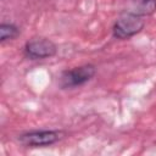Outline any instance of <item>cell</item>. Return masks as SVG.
Wrapping results in <instances>:
<instances>
[{
  "instance_id": "5",
  "label": "cell",
  "mask_w": 156,
  "mask_h": 156,
  "mask_svg": "<svg viewBox=\"0 0 156 156\" xmlns=\"http://www.w3.org/2000/svg\"><path fill=\"white\" fill-rule=\"evenodd\" d=\"M20 34L18 28L12 23H2L0 26V40L6 41L16 38Z\"/></svg>"
},
{
  "instance_id": "2",
  "label": "cell",
  "mask_w": 156,
  "mask_h": 156,
  "mask_svg": "<svg viewBox=\"0 0 156 156\" xmlns=\"http://www.w3.org/2000/svg\"><path fill=\"white\" fill-rule=\"evenodd\" d=\"M95 74V66L93 65H83L79 67H74L72 69L65 71L60 79V85L62 88H73L79 87L88 80H90Z\"/></svg>"
},
{
  "instance_id": "3",
  "label": "cell",
  "mask_w": 156,
  "mask_h": 156,
  "mask_svg": "<svg viewBox=\"0 0 156 156\" xmlns=\"http://www.w3.org/2000/svg\"><path fill=\"white\" fill-rule=\"evenodd\" d=\"M62 133L58 130H34L22 134L18 140L26 146H48L61 139Z\"/></svg>"
},
{
  "instance_id": "4",
  "label": "cell",
  "mask_w": 156,
  "mask_h": 156,
  "mask_svg": "<svg viewBox=\"0 0 156 156\" xmlns=\"http://www.w3.org/2000/svg\"><path fill=\"white\" fill-rule=\"evenodd\" d=\"M56 45L46 38H35L29 40L24 46V52L29 58H45L56 54Z\"/></svg>"
},
{
  "instance_id": "6",
  "label": "cell",
  "mask_w": 156,
  "mask_h": 156,
  "mask_svg": "<svg viewBox=\"0 0 156 156\" xmlns=\"http://www.w3.org/2000/svg\"><path fill=\"white\" fill-rule=\"evenodd\" d=\"M156 10V0H140L134 13L139 16L150 15Z\"/></svg>"
},
{
  "instance_id": "1",
  "label": "cell",
  "mask_w": 156,
  "mask_h": 156,
  "mask_svg": "<svg viewBox=\"0 0 156 156\" xmlns=\"http://www.w3.org/2000/svg\"><path fill=\"white\" fill-rule=\"evenodd\" d=\"M144 27V20L141 16L129 12L119 17L113 26V35L118 39H128L139 33Z\"/></svg>"
}]
</instances>
